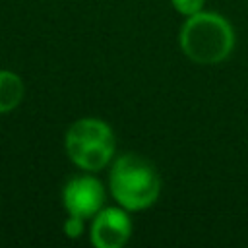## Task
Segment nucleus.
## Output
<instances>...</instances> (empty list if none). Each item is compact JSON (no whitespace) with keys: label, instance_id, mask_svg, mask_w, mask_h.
<instances>
[{"label":"nucleus","instance_id":"nucleus-4","mask_svg":"<svg viewBox=\"0 0 248 248\" xmlns=\"http://www.w3.org/2000/svg\"><path fill=\"white\" fill-rule=\"evenodd\" d=\"M105 190L95 176H74L62 190V203L70 215L89 219L103 209Z\"/></svg>","mask_w":248,"mask_h":248},{"label":"nucleus","instance_id":"nucleus-8","mask_svg":"<svg viewBox=\"0 0 248 248\" xmlns=\"http://www.w3.org/2000/svg\"><path fill=\"white\" fill-rule=\"evenodd\" d=\"M83 221H85V219H81V217L70 215V217L66 219V223H64V232H66V236L78 238V236L83 232Z\"/></svg>","mask_w":248,"mask_h":248},{"label":"nucleus","instance_id":"nucleus-1","mask_svg":"<svg viewBox=\"0 0 248 248\" xmlns=\"http://www.w3.org/2000/svg\"><path fill=\"white\" fill-rule=\"evenodd\" d=\"M180 48L192 62L213 66L227 60L232 52L234 31L223 16L202 10L184 21L180 29Z\"/></svg>","mask_w":248,"mask_h":248},{"label":"nucleus","instance_id":"nucleus-7","mask_svg":"<svg viewBox=\"0 0 248 248\" xmlns=\"http://www.w3.org/2000/svg\"><path fill=\"white\" fill-rule=\"evenodd\" d=\"M170 2H172L174 10L178 14H182V16H186V17L202 12L203 4H205V0H170Z\"/></svg>","mask_w":248,"mask_h":248},{"label":"nucleus","instance_id":"nucleus-2","mask_svg":"<svg viewBox=\"0 0 248 248\" xmlns=\"http://www.w3.org/2000/svg\"><path fill=\"white\" fill-rule=\"evenodd\" d=\"M110 190L118 205L128 211H141L157 202L161 178L147 159L126 153L120 155L110 169Z\"/></svg>","mask_w":248,"mask_h":248},{"label":"nucleus","instance_id":"nucleus-5","mask_svg":"<svg viewBox=\"0 0 248 248\" xmlns=\"http://www.w3.org/2000/svg\"><path fill=\"white\" fill-rule=\"evenodd\" d=\"M132 234V221L126 207H103L91 225V242L97 248H122Z\"/></svg>","mask_w":248,"mask_h":248},{"label":"nucleus","instance_id":"nucleus-3","mask_svg":"<svg viewBox=\"0 0 248 248\" xmlns=\"http://www.w3.org/2000/svg\"><path fill=\"white\" fill-rule=\"evenodd\" d=\"M64 147L70 161L83 170H101L114 155V134L105 120L79 118L76 120L64 138Z\"/></svg>","mask_w":248,"mask_h":248},{"label":"nucleus","instance_id":"nucleus-6","mask_svg":"<svg viewBox=\"0 0 248 248\" xmlns=\"http://www.w3.org/2000/svg\"><path fill=\"white\" fill-rule=\"evenodd\" d=\"M25 95V85L16 72L0 70V114L14 110Z\"/></svg>","mask_w":248,"mask_h":248}]
</instances>
